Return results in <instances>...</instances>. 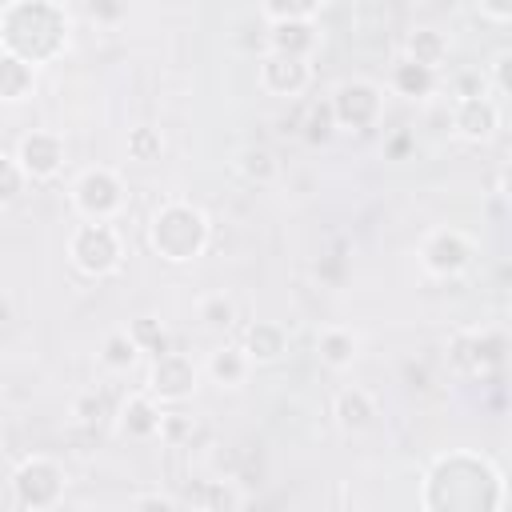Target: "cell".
<instances>
[{"label":"cell","mask_w":512,"mask_h":512,"mask_svg":"<svg viewBox=\"0 0 512 512\" xmlns=\"http://www.w3.org/2000/svg\"><path fill=\"white\" fill-rule=\"evenodd\" d=\"M404 152H408V136H396L392 140V156H404Z\"/></svg>","instance_id":"4dcf8cb0"},{"label":"cell","mask_w":512,"mask_h":512,"mask_svg":"<svg viewBox=\"0 0 512 512\" xmlns=\"http://www.w3.org/2000/svg\"><path fill=\"white\" fill-rule=\"evenodd\" d=\"M308 80H312V68H308V60H300V56L268 52V56L260 60V84H264L268 92H276V96H300V92L308 88Z\"/></svg>","instance_id":"9c48e42d"},{"label":"cell","mask_w":512,"mask_h":512,"mask_svg":"<svg viewBox=\"0 0 512 512\" xmlns=\"http://www.w3.org/2000/svg\"><path fill=\"white\" fill-rule=\"evenodd\" d=\"M24 184H28V176H24L20 160L0 152V204H12V200L20 196V188H24Z\"/></svg>","instance_id":"d4e9b609"},{"label":"cell","mask_w":512,"mask_h":512,"mask_svg":"<svg viewBox=\"0 0 512 512\" xmlns=\"http://www.w3.org/2000/svg\"><path fill=\"white\" fill-rule=\"evenodd\" d=\"M148 388H152V396H160V400L176 404V400L192 396V388H196V364H192L188 356H180V352H168V348H164V352H156V360H152Z\"/></svg>","instance_id":"8992f818"},{"label":"cell","mask_w":512,"mask_h":512,"mask_svg":"<svg viewBox=\"0 0 512 512\" xmlns=\"http://www.w3.org/2000/svg\"><path fill=\"white\" fill-rule=\"evenodd\" d=\"M372 416H376V404H372V396H368L364 388H344V392L336 396V424H340L344 432L368 428Z\"/></svg>","instance_id":"5bb4252c"},{"label":"cell","mask_w":512,"mask_h":512,"mask_svg":"<svg viewBox=\"0 0 512 512\" xmlns=\"http://www.w3.org/2000/svg\"><path fill=\"white\" fill-rule=\"evenodd\" d=\"M480 8H484L492 20H508V12H512V0H480Z\"/></svg>","instance_id":"f1b7e54d"},{"label":"cell","mask_w":512,"mask_h":512,"mask_svg":"<svg viewBox=\"0 0 512 512\" xmlns=\"http://www.w3.org/2000/svg\"><path fill=\"white\" fill-rule=\"evenodd\" d=\"M320 360L328 368H348L356 360V336L348 328H324L320 332Z\"/></svg>","instance_id":"d6986e66"},{"label":"cell","mask_w":512,"mask_h":512,"mask_svg":"<svg viewBox=\"0 0 512 512\" xmlns=\"http://www.w3.org/2000/svg\"><path fill=\"white\" fill-rule=\"evenodd\" d=\"M60 492H64V472L52 460L32 456L28 464H20V472H16V504L48 508V504L60 500Z\"/></svg>","instance_id":"5b68a950"},{"label":"cell","mask_w":512,"mask_h":512,"mask_svg":"<svg viewBox=\"0 0 512 512\" xmlns=\"http://www.w3.org/2000/svg\"><path fill=\"white\" fill-rule=\"evenodd\" d=\"M448 56V40L436 32V28H416L408 36V60L416 64H428V68H440Z\"/></svg>","instance_id":"ac0fdd59"},{"label":"cell","mask_w":512,"mask_h":512,"mask_svg":"<svg viewBox=\"0 0 512 512\" xmlns=\"http://www.w3.org/2000/svg\"><path fill=\"white\" fill-rule=\"evenodd\" d=\"M120 432L132 440H148L160 436V408L148 396H128L120 408Z\"/></svg>","instance_id":"4fadbf2b"},{"label":"cell","mask_w":512,"mask_h":512,"mask_svg":"<svg viewBox=\"0 0 512 512\" xmlns=\"http://www.w3.org/2000/svg\"><path fill=\"white\" fill-rule=\"evenodd\" d=\"M380 108H384V96L376 84L368 80H344L336 92H332V112H336V128H372L380 120Z\"/></svg>","instance_id":"277c9868"},{"label":"cell","mask_w":512,"mask_h":512,"mask_svg":"<svg viewBox=\"0 0 512 512\" xmlns=\"http://www.w3.org/2000/svg\"><path fill=\"white\" fill-rule=\"evenodd\" d=\"M284 352H288V336H284L280 324H272V320H256V324L248 328V336H244V356H248V360H256V364H272V360H280Z\"/></svg>","instance_id":"7c38bea8"},{"label":"cell","mask_w":512,"mask_h":512,"mask_svg":"<svg viewBox=\"0 0 512 512\" xmlns=\"http://www.w3.org/2000/svg\"><path fill=\"white\" fill-rule=\"evenodd\" d=\"M248 356H244V348H216L212 356H208V376L220 384V388H236V384H244V376H248Z\"/></svg>","instance_id":"2e32d148"},{"label":"cell","mask_w":512,"mask_h":512,"mask_svg":"<svg viewBox=\"0 0 512 512\" xmlns=\"http://www.w3.org/2000/svg\"><path fill=\"white\" fill-rule=\"evenodd\" d=\"M136 352H140V344H136L128 332H108V336H104V348H100V360H104V368L124 372V368L136 364Z\"/></svg>","instance_id":"44dd1931"},{"label":"cell","mask_w":512,"mask_h":512,"mask_svg":"<svg viewBox=\"0 0 512 512\" xmlns=\"http://www.w3.org/2000/svg\"><path fill=\"white\" fill-rule=\"evenodd\" d=\"M72 204L84 220H112L124 208V188L116 180V172L108 168H88L76 176L72 184Z\"/></svg>","instance_id":"3957f363"},{"label":"cell","mask_w":512,"mask_h":512,"mask_svg":"<svg viewBox=\"0 0 512 512\" xmlns=\"http://www.w3.org/2000/svg\"><path fill=\"white\" fill-rule=\"evenodd\" d=\"M88 12H92L96 20H120L124 4H120V0H92V4H88Z\"/></svg>","instance_id":"83f0119b"},{"label":"cell","mask_w":512,"mask_h":512,"mask_svg":"<svg viewBox=\"0 0 512 512\" xmlns=\"http://www.w3.org/2000/svg\"><path fill=\"white\" fill-rule=\"evenodd\" d=\"M136 508H160V512H168V508H176V500L172 496H140V500H132Z\"/></svg>","instance_id":"f546056e"},{"label":"cell","mask_w":512,"mask_h":512,"mask_svg":"<svg viewBox=\"0 0 512 512\" xmlns=\"http://www.w3.org/2000/svg\"><path fill=\"white\" fill-rule=\"evenodd\" d=\"M68 256L84 276H108L120 268V236L108 220H88L72 232Z\"/></svg>","instance_id":"7a4b0ae2"},{"label":"cell","mask_w":512,"mask_h":512,"mask_svg":"<svg viewBox=\"0 0 512 512\" xmlns=\"http://www.w3.org/2000/svg\"><path fill=\"white\" fill-rule=\"evenodd\" d=\"M236 164H240V172H244L248 180H256V184H268V180L276 176V160H272L268 148H244Z\"/></svg>","instance_id":"603a6c76"},{"label":"cell","mask_w":512,"mask_h":512,"mask_svg":"<svg viewBox=\"0 0 512 512\" xmlns=\"http://www.w3.org/2000/svg\"><path fill=\"white\" fill-rule=\"evenodd\" d=\"M16 160L28 180H52L64 164V140L56 132H28L16 144Z\"/></svg>","instance_id":"52a82bcc"},{"label":"cell","mask_w":512,"mask_h":512,"mask_svg":"<svg viewBox=\"0 0 512 512\" xmlns=\"http://www.w3.org/2000/svg\"><path fill=\"white\" fill-rule=\"evenodd\" d=\"M496 128H500V108H496L488 96H480V92L460 96V104H456V132H460V136H468V140H488Z\"/></svg>","instance_id":"30bf717a"},{"label":"cell","mask_w":512,"mask_h":512,"mask_svg":"<svg viewBox=\"0 0 512 512\" xmlns=\"http://www.w3.org/2000/svg\"><path fill=\"white\" fill-rule=\"evenodd\" d=\"M76 416H80L84 424H100V420L108 416V404H104V396H96V392L80 396V400H76Z\"/></svg>","instance_id":"4316f807"},{"label":"cell","mask_w":512,"mask_h":512,"mask_svg":"<svg viewBox=\"0 0 512 512\" xmlns=\"http://www.w3.org/2000/svg\"><path fill=\"white\" fill-rule=\"evenodd\" d=\"M332 132H336V112H332V100L312 104V108H308V120H304V140H308V144H324Z\"/></svg>","instance_id":"7402d4cb"},{"label":"cell","mask_w":512,"mask_h":512,"mask_svg":"<svg viewBox=\"0 0 512 512\" xmlns=\"http://www.w3.org/2000/svg\"><path fill=\"white\" fill-rule=\"evenodd\" d=\"M420 260H424V268L436 272V276H456V272L468 268V260H472V244H468L460 232L440 228V232H432V236L420 244Z\"/></svg>","instance_id":"ba28073f"},{"label":"cell","mask_w":512,"mask_h":512,"mask_svg":"<svg viewBox=\"0 0 512 512\" xmlns=\"http://www.w3.org/2000/svg\"><path fill=\"white\" fill-rule=\"evenodd\" d=\"M196 316H200L204 328L224 332V328H232V320H236V300L224 296V292H212V296H204V300L196 304Z\"/></svg>","instance_id":"ffe728a7"},{"label":"cell","mask_w":512,"mask_h":512,"mask_svg":"<svg viewBox=\"0 0 512 512\" xmlns=\"http://www.w3.org/2000/svg\"><path fill=\"white\" fill-rule=\"evenodd\" d=\"M160 148H164V140H160V132H156V128L140 124V128H132V132H128V156H132V160H156V156H160Z\"/></svg>","instance_id":"cb8c5ba5"},{"label":"cell","mask_w":512,"mask_h":512,"mask_svg":"<svg viewBox=\"0 0 512 512\" xmlns=\"http://www.w3.org/2000/svg\"><path fill=\"white\" fill-rule=\"evenodd\" d=\"M128 336L140 344V348H152V352H164V328L152 320V316H140L132 328H128Z\"/></svg>","instance_id":"484cf974"},{"label":"cell","mask_w":512,"mask_h":512,"mask_svg":"<svg viewBox=\"0 0 512 512\" xmlns=\"http://www.w3.org/2000/svg\"><path fill=\"white\" fill-rule=\"evenodd\" d=\"M36 84V72L28 60L12 56V52H0V100H24Z\"/></svg>","instance_id":"9a60e30c"},{"label":"cell","mask_w":512,"mask_h":512,"mask_svg":"<svg viewBox=\"0 0 512 512\" xmlns=\"http://www.w3.org/2000/svg\"><path fill=\"white\" fill-rule=\"evenodd\" d=\"M432 84H436V68H428V64L400 60V64L392 68V88H396L400 96H428Z\"/></svg>","instance_id":"e0dca14e"},{"label":"cell","mask_w":512,"mask_h":512,"mask_svg":"<svg viewBox=\"0 0 512 512\" xmlns=\"http://www.w3.org/2000/svg\"><path fill=\"white\" fill-rule=\"evenodd\" d=\"M268 44H272V52L308 60L312 48H316V28H312L308 20H272V28H268Z\"/></svg>","instance_id":"8fae6325"},{"label":"cell","mask_w":512,"mask_h":512,"mask_svg":"<svg viewBox=\"0 0 512 512\" xmlns=\"http://www.w3.org/2000/svg\"><path fill=\"white\" fill-rule=\"evenodd\" d=\"M148 240L152 248L172 260V264H184V260H196L208 244V220L200 208L192 204H164L156 216H152V228H148Z\"/></svg>","instance_id":"6da1fadb"}]
</instances>
